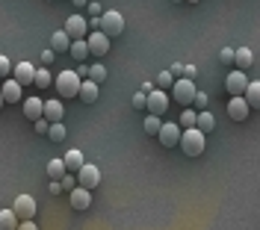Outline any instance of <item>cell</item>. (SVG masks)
Here are the masks:
<instances>
[{"instance_id":"cell-1","label":"cell","mask_w":260,"mask_h":230,"mask_svg":"<svg viewBox=\"0 0 260 230\" xmlns=\"http://www.w3.org/2000/svg\"><path fill=\"white\" fill-rule=\"evenodd\" d=\"M204 142H207V136L198 127H189V130L180 133V148H183L186 157H201L204 154Z\"/></svg>"},{"instance_id":"cell-2","label":"cell","mask_w":260,"mask_h":230,"mask_svg":"<svg viewBox=\"0 0 260 230\" xmlns=\"http://www.w3.org/2000/svg\"><path fill=\"white\" fill-rule=\"evenodd\" d=\"M80 83H83V77L77 71H62V74L53 80V86H56V92H59L62 98H77V95H80Z\"/></svg>"},{"instance_id":"cell-3","label":"cell","mask_w":260,"mask_h":230,"mask_svg":"<svg viewBox=\"0 0 260 230\" xmlns=\"http://www.w3.org/2000/svg\"><path fill=\"white\" fill-rule=\"evenodd\" d=\"M195 95H198V89H195V80H186V77L175 80V86H172V98L178 100L183 109H186V106H192Z\"/></svg>"},{"instance_id":"cell-4","label":"cell","mask_w":260,"mask_h":230,"mask_svg":"<svg viewBox=\"0 0 260 230\" xmlns=\"http://www.w3.org/2000/svg\"><path fill=\"white\" fill-rule=\"evenodd\" d=\"M98 30L104 35H110V39H115V35H121V30H124V18H121V12H104V15L98 18Z\"/></svg>"},{"instance_id":"cell-5","label":"cell","mask_w":260,"mask_h":230,"mask_svg":"<svg viewBox=\"0 0 260 230\" xmlns=\"http://www.w3.org/2000/svg\"><path fill=\"white\" fill-rule=\"evenodd\" d=\"M225 89L231 92V98H243L245 89H248V77H245V71L234 68V71L225 77Z\"/></svg>"},{"instance_id":"cell-6","label":"cell","mask_w":260,"mask_h":230,"mask_svg":"<svg viewBox=\"0 0 260 230\" xmlns=\"http://www.w3.org/2000/svg\"><path fill=\"white\" fill-rule=\"evenodd\" d=\"M12 210H15L18 221H32V218H36V213H39V207H36V198H32V195H18Z\"/></svg>"},{"instance_id":"cell-7","label":"cell","mask_w":260,"mask_h":230,"mask_svg":"<svg viewBox=\"0 0 260 230\" xmlns=\"http://www.w3.org/2000/svg\"><path fill=\"white\" fill-rule=\"evenodd\" d=\"M110 42H113V39L104 35L101 30L86 35V45H89V53H92V56H107V53H110Z\"/></svg>"},{"instance_id":"cell-8","label":"cell","mask_w":260,"mask_h":230,"mask_svg":"<svg viewBox=\"0 0 260 230\" xmlns=\"http://www.w3.org/2000/svg\"><path fill=\"white\" fill-rule=\"evenodd\" d=\"M77 186H83V189H95V186H101V168L92 163H86L77 171Z\"/></svg>"},{"instance_id":"cell-9","label":"cell","mask_w":260,"mask_h":230,"mask_svg":"<svg viewBox=\"0 0 260 230\" xmlns=\"http://www.w3.org/2000/svg\"><path fill=\"white\" fill-rule=\"evenodd\" d=\"M180 124H175V121H169V124H162L160 133H157V139H160L162 148H175V145H180Z\"/></svg>"},{"instance_id":"cell-10","label":"cell","mask_w":260,"mask_h":230,"mask_svg":"<svg viewBox=\"0 0 260 230\" xmlns=\"http://www.w3.org/2000/svg\"><path fill=\"white\" fill-rule=\"evenodd\" d=\"M166 109H169V95H166V92H160V89H154V92L148 95L145 112L148 115H166Z\"/></svg>"},{"instance_id":"cell-11","label":"cell","mask_w":260,"mask_h":230,"mask_svg":"<svg viewBox=\"0 0 260 230\" xmlns=\"http://www.w3.org/2000/svg\"><path fill=\"white\" fill-rule=\"evenodd\" d=\"M65 33L71 35V42L74 39H86V33H89V21L77 12V15H71L68 21H65Z\"/></svg>"},{"instance_id":"cell-12","label":"cell","mask_w":260,"mask_h":230,"mask_svg":"<svg viewBox=\"0 0 260 230\" xmlns=\"http://www.w3.org/2000/svg\"><path fill=\"white\" fill-rule=\"evenodd\" d=\"M68 201H71V210H89V207H92V189L74 186L71 195H68Z\"/></svg>"},{"instance_id":"cell-13","label":"cell","mask_w":260,"mask_h":230,"mask_svg":"<svg viewBox=\"0 0 260 230\" xmlns=\"http://www.w3.org/2000/svg\"><path fill=\"white\" fill-rule=\"evenodd\" d=\"M228 115H231L234 121H245V118L251 115L248 100H245V98H231V100H228Z\"/></svg>"},{"instance_id":"cell-14","label":"cell","mask_w":260,"mask_h":230,"mask_svg":"<svg viewBox=\"0 0 260 230\" xmlns=\"http://www.w3.org/2000/svg\"><path fill=\"white\" fill-rule=\"evenodd\" d=\"M0 92H3V100H6V103H18V100H21V92H24V86H21L15 77H9V80L3 83Z\"/></svg>"},{"instance_id":"cell-15","label":"cell","mask_w":260,"mask_h":230,"mask_svg":"<svg viewBox=\"0 0 260 230\" xmlns=\"http://www.w3.org/2000/svg\"><path fill=\"white\" fill-rule=\"evenodd\" d=\"M24 115H27L30 121L45 118V100H42V98H27V100H24Z\"/></svg>"},{"instance_id":"cell-16","label":"cell","mask_w":260,"mask_h":230,"mask_svg":"<svg viewBox=\"0 0 260 230\" xmlns=\"http://www.w3.org/2000/svg\"><path fill=\"white\" fill-rule=\"evenodd\" d=\"M12 77H15L21 86H30V83L36 80V68H32L30 62H18V65L12 68Z\"/></svg>"},{"instance_id":"cell-17","label":"cell","mask_w":260,"mask_h":230,"mask_svg":"<svg viewBox=\"0 0 260 230\" xmlns=\"http://www.w3.org/2000/svg\"><path fill=\"white\" fill-rule=\"evenodd\" d=\"M50 50H53V53H65V50H71V35L65 33V30H56V33L50 35Z\"/></svg>"},{"instance_id":"cell-18","label":"cell","mask_w":260,"mask_h":230,"mask_svg":"<svg viewBox=\"0 0 260 230\" xmlns=\"http://www.w3.org/2000/svg\"><path fill=\"white\" fill-rule=\"evenodd\" d=\"M45 118H48L50 124H56V121H62V118H65L62 100H45Z\"/></svg>"},{"instance_id":"cell-19","label":"cell","mask_w":260,"mask_h":230,"mask_svg":"<svg viewBox=\"0 0 260 230\" xmlns=\"http://www.w3.org/2000/svg\"><path fill=\"white\" fill-rule=\"evenodd\" d=\"M251 62H254V53H251L248 48H237V53H234V68L248 71V68H251Z\"/></svg>"},{"instance_id":"cell-20","label":"cell","mask_w":260,"mask_h":230,"mask_svg":"<svg viewBox=\"0 0 260 230\" xmlns=\"http://www.w3.org/2000/svg\"><path fill=\"white\" fill-rule=\"evenodd\" d=\"M98 95H101V92H98V83H92V80H83L80 83V95H77V98H80L83 103H95Z\"/></svg>"},{"instance_id":"cell-21","label":"cell","mask_w":260,"mask_h":230,"mask_svg":"<svg viewBox=\"0 0 260 230\" xmlns=\"http://www.w3.org/2000/svg\"><path fill=\"white\" fill-rule=\"evenodd\" d=\"M62 160H65V171H74V174H77V171H80L83 165H86V160H83V154H80V150H68V154L62 157Z\"/></svg>"},{"instance_id":"cell-22","label":"cell","mask_w":260,"mask_h":230,"mask_svg":"<svg viewBox=\"0 0 260 230\" xmlns=\"http://www.w3.org/2000/svg\"><path fill=\"white\" fill-rule=\"evenodd\" d=\"M245 100L251 109H260V80H248V89H245Z\"/></svg>"},{"instance_id":"cell-23","label":"cell","mask_w":260,"mask_h":230,"mask_svg":"<svg viewBox=\"0 0 260 230\" xmlns=\"http://www.w3.org/2000/svg\"><path fill=\"white\" fill-rule=\"evenodd\" d=\"M195 127L204 133V136H207V133H213V130H216V118H213V112H207V109H204V112H198Z\"/></svg>"},{"instance_id":"cell-24","label":"cell","mask_w":260,"mask_h":230,"mask_svg":"<svg viewBox=\"0 0 260 230\" xmlns=\"http://www.w3.org/2000/svg\"><path fill=\"white\" fill-rule=\"evenodd\" d=\"M77 62H83V59H89V45H86V39H74L71 42V50H68Z\"/></svg>"},{"instance_id":"cell-25","label":"cell","mask_w":260,"mask_h":230,"mask_svg":"<svg viewBox=\"0 0 260 230\" xmlns=\"http://www.w3.org/2000/svg\"><path fill=\"white\" fill-rule=\"evenodd\" d=\"M0 230H18L15 210H0Z\"/></svg>"},{"instance_id":"cell-26","label":"cell","mask_w":260,"mask_h":230,"mask_svg":"<svg viewBox=\"0 0 260 230\" xmlns=\"http://www.w3.org/2000/svg\"><path fill=\"white\" fill-rule=\"evenodd\" d=\"M65 174H68V171H65V160H50L48 163V177L50 180H62Z\"/></svg>"},{"instance_id":"cell-27","label":"cell","mask_w":260,"mask_h":230,"mask_svg":"<svg viewBox=\"0 0 260 230\" xmlns=\"http://www.w3.org/2000/svg\"><path fill=\"white\" fill-rule=\"evenodd\" d=\"M154 86H157L160 92H172V86H175L172 71H160V74H157V80H154Z\"/></svg>"},{"instance_id":"cell-28","label":"cell","mask_w":260,"mask_h":230,"mask_svg":"<svg viewBox=\"0 0 260 230\" xmlns=\"http://www.w3.org/2000/svg\"><path fill=\"white\" fill-rule=\"evenodd\" d=\"M50 83H53V77H50L48 68H36V80H32V86H36V89H48Z\"/></svg>"},{"instance_id":"cell-29","label":"cell","mask_w":260,"mask_h":230,"mask_svg":"<svg viewBox=\"0 0 260 230\" xmlns=\"http://www.w3.org/2000/svg\"><path fill=\"white\" fill-rule=\"evenodd\" d=\"M195 121H198V112L186 106V109L180 112V121H178V124H180V130H189V127H195Z\"/></svg>"},{"instance_id":"cell-30","label":"cell","mask_w":260,"mask_h":230,"mask_svg":"<svg viewBox=\"0 0 260 230\" xmlns=\"http://www.w3.org/2000/svg\"><path fill=\"white\" fill-rule=\"evenodd\" d=\"M86 80H92V83H98V86H101V83L107 80V68L101 65V62L89 65V77H86Z\"/></svg>"},{"instance_id":"cell-31","label":"cell","mask_w":260,"mask_h":230,"mask_svg":"<svg viewBox=\"0 0 260 230\" xmlns=\"http://www.w3.org/2000/svg\"><path fill=\"white\" fill-rule=\"evenodd\" d=\"M160 127H162L160 115H145V133H148V136H157Z\"/></svg>"},{"instance_id":"cell-32","label":"cell","mask_w":260,"mask_h":230,"mask_svg":"<svg viewBox=\"0 0 260 230\" xmlns=\"http://www.w3.org/2000/svg\"><path fill=\"white\" fill-rule=\"evenodd\" d=\"M48 139H50V142H65V124H62V121H56V124H50V130H48Z\"/></svg>"},{"instance_id":"cell-33","label":"cell","mask_w":260,"mask_h":230,"mask_svg":"<svg viewBox=\"0 0 260 230\" xmlns=\"http://www.w3.org/2000/svg\"><path fill=\"white\" fill-rule=\"evenodd\" d=\"M234 53H237L234 48H222V50H219V62H222L225 68H231V65H234Z\"/></svg>"},{"instance_id":"cell-34","label":"cell","mask_w":260,"mask_h":230,"mask_svg":"<svg viewBox=\"0 0 260 230\" xmlns=\"http://www.w3.org/2000/svg\"><path fill=\"white\" fill-rule=\"evenodd\" d=\"M130 103H133V109H139V112H142V109H145V106H148V95H145V92H136V95H133V100H130Z\"/></svg>"},{"instance_id":"cell-35","label":"cell","mask_w":260,"mask_h":230,"mask_svg":"<svg viewBox=\"0 0 260 230\" xmlns=\"http://www.w3.org/2000/svg\"><path fill=\"white\" fill-rule=\"evenodd\" d=\"M12 62H9V59H6V56H0V77H3V80H9V77H12Z\"/></svg>"},{"instance_id":"cell-36","label":"cell","mask_w":260,"mask_h":230,"mask_svg":"<svg viewBox=\"0 0 260 230\" xmlns=\"http://www.w3.org/2000/svg\"><path fill=\"white\" fill-rule=\"evenodd\" d=\"M192 103H195V112H204V109H207V103H210V98H207L204 92H198Z\"/></svg>"},{"instance_id":"cell-37","label":"cell","mask_w":260,"mask_h":230,"mask_svg":"<svg viewBox=\"0 0 260 230\" xmlns=\"http://www.w3.org/2000/svg\"><path fill=\"white\" fill-rule=\"evenodd\" d=\"M86 9H89V18H92V21H98V18L104 15V9H101V3H98V0H89V6H86Z\"/></svg>"},{"instance_id":"cell-38","label":"cell","mask_w":260,"mask_h":230,"mask_svg":"<svg viewBox=\"0 0 260 230\" xmlns=\"http://www.w3.org/2000/svg\"><path fill=\"white\" fill-rule=\"evenodd\" d=\"M32 124H36V133H39V136H48V130H50L48 118H39V121H32Z\"/></svg>"},{"instance_id":"cell-39","label":"cell","mask_w":260,"mask_h":230,"mask_svg":"<svg viewBox=\"0 0 260 230\" xmlns=\"http://www.w3.org/2000/svg\"><path fill=\"white\" fill-rule=\"evenodd\" d=\"M59 183H62V189H68V192H71V189L77 186V177H71V174H65V177H62Z\"/></svg>"},{"instance_id":"cell-40","label":"cell","mask_w":260,"mask_h":230,"mask_svg":"<svg viewBox=\"0 0 260 230\" xmlns=\"http://www.w3.org/2000/svg\"><path fill=\"white\" fill-rule=\"evenodd\" d=\"M48 189H50V195H62V192H65V189H62V183H59V180H50Z\"/></svg>"},{"instance_id":"cell-41","label":"cell","mask_w":260,"mask_h":230,"mask_svg":"<svg viewBox=\"0 0 260 230\" xmlns=\"http://www.w3.org/2000/svg\"><path fill=\"white\" fill-rule=\"evenodd\" d=\"M53 56H56V53H53V50H42V65H50V62H53Z\"/></svg>"},{"instance_id":"cell-42","label":"cell","mask_w":260,"mask_h":230,"mask_svg":"<svg viewBox=\"0 0 260 230\" xmlns=\"http://www.w3.org/2000/svg\"><path fill=\"white\" fill-rule=\"evenodd\" d=\"M195 74H198L195 65H183V77H186V80H195Z\"/></svg>"},{"instance_id":"cell-43","label":"cell","mask_w":260,"mask_h":230,"mask_svg":"<svg viewBox=\"0 0 260 230\" xmlns=\"http://www.w3.org/2000/svg\"><path fill=\"white\" fill-rule=\"evenodd\" d=\"M169 71H172V77H175V80H180V77H183V65H180V62H175Z\"/></svg>"},{"instance_id":"cell-44","label":"cell","mask_w":260,"mask_h":230,"mask_svg":"<svg viewBox=\"0 0 260 230\" xmlns=\"http://www.w3.org/2000/svg\"><path fill=\"white\" fill-rule=\"evenodd\" d=\"M18 230H39L36 221H18Z\"/></svg>"},{"instance_id":"cell-45","label":"cell","mask_w":260,"mask_h":230,"mask_svg":"<svg viewBox=\"0 0 260 230\" xmlns=\"http://www.w3.org/2000/svg\"><path fill=\"white\" fill-rule=\"evenodd\" d=\"M154 89H157V86H154V83H142V89H139V92H145V95H151V92H154Z\"/></svg>"},{"instance_id":"cell-46","label":"cell","mask_w":260,"mask_h":230,"mask_svg":"<svg viewBox=\"0 0 260 230\" xmlns=\"http://www.w3.org/2000/svg\"><path fill=\"white\" fill-rule=\"evenodd\" d=\"M71 3H74V9H86L89 6V0H71Z\"/></svg>"},{"instance_id":"cell-47","label":"cell","mask_w":260,"mask_h":230,"mask_svg":"<svg viewBox=\"0 0 260 230\" xmlns=\"http://www.w3.org/2000/svg\"><path fill=\"white\" fill-rule=\"evenodd\" d=\"M3 103H6V100H3V92H0V106H3Z\"/></svg>"},{"instance_id":"cell-48","label":"cell","mask_w":260,"mask_h":230,"mask_svg":"<svg viewBox=\"0 0 260 230\" xmlns=\"http://www.w3.org/2000/svg\"><path fill=\"white\" fill-rule=\"evenodd\" d=\"M186 3H201V0H186Z\"/></svg>"},{"instance_id":"cell-49","label":"cell","mask_w":260,"mask_h":230,"mask_svg":"<svg viewBox=\"0 0 260 230\" xmlns=\"http://www.w3.org/2000/svg\"><path fill=\"white\" fill-rule=\"evenodd\" d=\"M172 3H183V0H172Z\"/></svg>"},{"instance_id":"cell-50","label":"cell","mask_w":260,"mask_h":230,"mask_svg":"<svg viewBox=\"0 0 260 230\" xmlns=\"http://www.w3.org/2000/svg\"><path fill=\"white\" fill-rule=\"evenodd\" d=\"M48 3H50V0H48Z\"/></svg>"}]
</instances>
